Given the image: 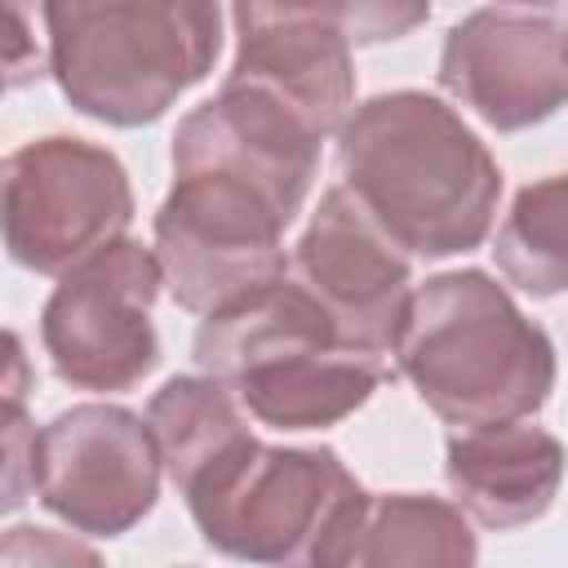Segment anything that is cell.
Instances as JSON below:
<instances>
[{"label":"cell","instance_id":"obj_1","mask_svg":"<svg viewBox=\"0 0 568 568\" xmlns=\"http://www.w3.org/2000/svg\"><path fill=\"white\" fill-rule=\"evenodd\" d=\"M346 195L404 257H457L488 240L501 169L484 138L435 93L395 89L359 102L337 133Z\"/></svg>","mask_w":568,"mask_h":568},{"label":"cell","instance_id":"obj_2","mask_svg":"<svg viewBox=\"0 0 568 568\" xmlns=\"http://www.w3.org/2000/svg\"><path fill=\"white\" fill-rule=\"evenodd\" d=\"M395 364L453 430L510 426L546 408L555 342L488 271H439L413 288Z\"/></svg>","mask_w":568,"mask_h":568},{"label":"cell","instance_id":"obj_3","mask_svg":"<svg viewBox=\"0 0 568 568\" xmlns=\"http://www.w3.org/2000/svg\"><path fill=\"white\" fill-rule=\"evenodd\" d=\"M191 359L275 430H328L364 408L390 373L382 355L351 351L293 280L200 320Z\"/></svg>","mask_w":568,"mask_h":568},{"label":"cell","instance_id":"obj_4","mask_svg":"<svg viewBox=\"0 0 568 568\" xmlns=\"http://www.w3.org/2000/svg\"><path fill=\"white\" fill-rule=\"evenodd\" d=\"M44 27L62 98L111 129L155 124L222 53V9L195 0H53Z\"/></svg>","mask_w":568,"mask_h":568},{"label":"cell","instance_id":"obj_5","mask_svg":"<svg viewBox=\"0 0 568 568\" xmlns=\"http://www.w3.org/2000/svg\"><path fill=\"white\" fill-rule=\"evenodd\" d=\"M182 497L217 555L257 568H333L368 506L333 448H284L257 435Z\"/></svg>","mask_w":568,"mask_h":568},{"label":"cell","instance_id":"obj_6","mask_svg":"<svg viewBox=\"0 0 568 568\" xmlns=\"http://www.w3.org/2000/svg\"><path fill=\"white\" fill-rule=\"evenodd\" d=\"M293 222L253 186L217 173H173L155 209V257L173 302L200 320L288 280Z\"/></svg>","mask_w":568,"mask_h":568},{"label":"cell","instance_id":"obj_7","mask_svg":"<svg viewBox=\"0 0 568 568\" xmlns=\"http://www.w3.org/2000/svg\"><path fill=\"white\" fill-rule=\"evenodd\" d=\"M0 186L9 257L58 280L124 240L138 209L120 155L71 133L31 138L9 151Z\"/></svg>","mask_w":568,"mask_h":568},{"label":"cell","instance_id":"obj_8","mask_svg":"<svg viewBox=\"0 0 568 568\" xmlns=\"http://www.w3.org/2000/svg\"><path fill=\"white\" fill-rule=\"evenodd\" d=\"M160 288L155 248L129 235L67 271L40 311V346L58 382L89 395H120L155 373L160 333L151 306Z\"/></svg>","mask_w":568,"mask_h":568},{"label":"cell","instance_id":"obj_9","mask_svg":"<svg viewBox=\"0 0 568 568\" xmlns=\"http://www.w3.org/2000/svg\"><path fill=\"white\" fill-rule=\"evenodd\" d=\"M160 475L151 426L124 404H71L36 430L31 493L75 532L124 537L155 510Z\"/></svg>","mask_w":568,"mask_h":568},{"label":"cell","instance_id":"obj_10","mask_svg":"<svg viewBox=\"0 0 568 568\" xmlns=\"http://www.w3.org/2000/svg\"><path fill=\"white\" fill-rule=\"evenodd\" d=\"M439 89L488 129L519 133L568 106V36L559 9L488 4L448 27Z\"/></svg>","mask_w":568,"mask_h":568},{"label":"cell","instance_id":"obj_11","mask_svg":"<svg viewBox=\"0 0 568 568\" xmlns=\"http://www.w3.org/2000/svg\"><path fill=\"white\" fill-rule=\"evenodd\" d=\"M288 280L320 302L351 351L382 359L395 355V337L417 288L413 266L368 222L346 186H328L320 195L306 231L293 244Z\"/></svg>","mask_w":568,"mask_h":568},{"label":"cell","instance_id":"obj_12","mask_svg":"<svg viewBox=\"0 0 568 568\" xmlns=\"http://www.w3.org/2000/svg\"><path fill=\"white\" fill-rule=\"evenodd\" d=\"M235 58L222 84H244L288 106L320 142L355 111V40L346 4H235Z\"/></svg>","mask_w":568,"mask_h":568},{"label":"cell","instance_id":"obj_13","mask_svg":"<svg viewBox=\"0 0 568 568\" xmlns=\"http://www.w3.org/2000/svg\"><path fill=\"white\" fill-rule=\"evenodd\" d=\"M173 173L235 178L293 222L320 173V138L275 98L222 84V93L182 115L173 133Z\"/></svg>","mask_w":568,"mask_h":568},{"label":"cell","instance_id":"obj_14","mask_svg":"<svg viewBox=\"0 0 568 568\" xmlns=\"http://www.w3.org/2000/svg\"><path fill=\"white\" fill-rule=\"evenodd\" d=\"M568 453L541 426H470L444 444V484L484 528L510 532L537 524L564 488Z\"/></svg>","mask_w":568,"mask_h":568},{"label":"cell","instance_id":"obj_15","mask_svg":"<svg viewBox=\"0 0 568 568\" xmlns=\"http://www.w3.org/2000/svg\"><path fill=\"white\" fill-rule=\"evenodd\" d=\"M470 515L430 493H368L333 568H475Z\"/></svg>","mask_w":568,"mask_h":568},{"label":"cell","instance_id":"obj_16","mask_svg":"<svg viewBox=\"0 0 568 568\" xmlns=\"http://www.w3.org/2000/svg\"><path fill=\"white\" fill-rule=\"evenodd\" d=\"M146 426L155 435L164 475L178 484V493H186L200 475H209L240 444L253 439L235 390L204 373L169 377L146 404Z\"/></svg>","mask_w":568,"mask_h":568},{"label":"cell","instance_id":"obj_17","mask_svg":"<svg viewBox=\"0 0 568 568\" xmlns=\"http://www.w3.org/2000/svg\"><path fill=\"white\" fill-rule=\"evenodd\" d=\"M493 257L506 284L528 297L568 293V173H546L515 191Z\"/></svg>","mask_w":568,"mask_h":568},{"label":"cell","instance_id":"obj_18","mask_svg":"<svg viewBox=\"0 0 568 568\" xmlns=\"http://www.w3.org/2000/svg\"><path fill=\"white\" fill-rule=\"evenodd\" d=\"M0 568H106L102 555L58 528L13 524L0 537Z\"/></svg>","mask_w":568,"mask_h":568},{"label":"cell","instance_id":"obj_19","mask_svg":"<svg viewBox=\"0 0 568 568\" xmlns=\"http://www.w3.org/2000/svg\"><path fill=\"white\" fill-rule=\"evenodd\" d=\"M564 36H568V13H564Z\"/></svg>","mask_w":568,"mask_h":568}]
</instances>
